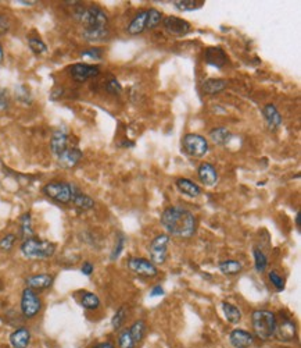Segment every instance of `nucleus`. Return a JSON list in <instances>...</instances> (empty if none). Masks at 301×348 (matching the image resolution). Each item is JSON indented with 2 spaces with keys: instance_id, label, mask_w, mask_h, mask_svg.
Here are the masks:
<instances>
[{
  "instance_id": "nucleus-39",
  "label": "nucleus",
  "mask_w": 301,
  "mask_h": 348,
  "mask_svg": "<svg viewBox=\"0 0 301 348\" xmlns=\"http://www.w3.org/2000/svg\"><path fill=\"white\" fill-rule=\"evenodd\" d=\"M103 56V50L99 48H92L89 50H85V52H82V58H89L93 59V60H100Z\"/></svg>"
},
{
  "instance_id": "nucleus-10",
  "label": "nucleus",
  "mask_w": 301,
  "mask_h": 348,
  "mask_svg": "<svg viewBox=\"0 0 301 348\" xmlns=\"http://www.w3.org/2000/svg\"><path fill=\"white\" fill-rule=\"evenodd\" d=\"M70 74L78 82H84L89 78L97 77L100 74V68L97 66H90L85 63H76L70 67Z\"/></svg>"
},
{
  "instance_id": "nucleus-29",
  "label": "nucleus",
  "mask_w": 301,
  "mask_h": 348,
  "mask_svg": "<svg viewBox=\"0 0 301 348\" xmlns=\"http://www.w3.org/2000/svg\"><path fill=\"white\" fill-rule=\"evenodd\" d=\"M81 305L84 306L85 309L93 310L97 309L100 306V300L99 297L93 294V292H84L82 294V298H81Z\"/></svg>"
},
{
  "instance_id": "nucleus-7",
  "label": "nucleus",
  "mask_w": 301,
  "mask_h": 348,
  "mask_svg": "<svg viewBox=\"0 0 301 348\" xmlns=\"http://www.w3.org/2000/svg\"><path fill=\"white\" fill-rule=\"evenodd\" d=\"M42 309V301L39 296L31 288H25L21 296V312L27 319H32Z\"/></svg>"
},
{
  "instance_id": "nucleus-21",
  "label": "nucleus",
  "mask_w": 301,
  "mask_h": 348,
  "mask_svg": "<svg viewBox=\"0 0 301 348\" xmlns=\"http://www.w3.org/2000/svg\"><path fill=\"white\" fill-rule=\"evenodd\" d=\"M146 23H147V10H142L139 11L132 21L128 25V33L129 35H139L143 31H146Z\"/></svg>"
},
{
  "instance_id": "nucleus-1",
  "label": "nucleus",
  "mask_w": 301,
  "mask_h": 348,
  "mask_svg": "<svg viewBox=\"0 0 301 348\" xmlns=\"http://www.w3.org/2000/svg\"><path fill=\"white\" fill-rule=\"evenodd\" d=\"M161 224L167 233L179 239H190L196 231V217L182 206H170L161 215Z\"/></svg>"
},
{
  "instance_id": "nucleus-28",
  "label": "nucleus",
  "mask_w": 301,
  "mask_h": 348,
  "mask_svg": "<svg viewBox=\"0 0 301 348\" xmlns=\"http://www.w3.org/2000/svg\"><path fill=\"white\" fill-rule=\"evenodd\" d=\"M172 3L179 11H193V10L202 9L204 5L203 0H175Z\"/></svg>"
},
{
  "instance_id": "nucleus-4",
  "label": "nucleus",
  "mask_w": 301,
  "mask_h": 348,
  "mask_svg": "<svg viewBox=\"0 0 301 348\" xmlns=\"http://www.w3.org/2000/svg\"><path fill=\"white\" fill-rule=\"evenodd\" d=\"M56 251V245L50 241H42L38 239H28L25 240L21 245V252L24 257L29 258V259H35V258H50Z\"/></svg>"
},
{
  "instance_id": "nucleus-20",
  "label": "nucleus",
  "mask_w": 301,
  "mask_h": 348,
  "mask_svg": "<svg viewBox=\"0 0 301 348\" xmlns=\"http://www.w3.org/2000/svg\"><path fill=\"white\" fill-rule=\"evenodd\" d=\"M53 276L50 274H35V276H29L25 283H27V287L31 288V290H45V288H49V287L53 284Z\"/></svg>"
},
{
  "instance_id": "nucleus-48",
  "label": "nucleus",
  "mask_w": 301,
  "mask_h": 348,
  "mask_svg": "<svg viewBox=\"0 0 301 348\" xmlns=\"http://www.w3.org/2000/svg\"><path fill=\"white\" fill-rule=\"evenodd\" d=\"M18 3H23V5H35L36 2H18Z\"/></svg>"
},
{
  "instance_id": "nucleus-35",
  "label": "nucleus",
  "mask_w": 301,
  "mask_h": 348,
  "mask_svg": "<svg viewBox=\"0 0 301 348\" xmlns=\"http://www.w3.org/2000/svg\"><path fill=\"white\" fill-rule=\"evenodd\" d=\"M118 345L119 348H135V341L132 339L131 333H129V329H125L123 333L119 334L118 337Z\"/></svg>"
},
{
  "instance_id": "nucleus-5",
  "label": "nucleus",
  "mask_w": 301,
  "mask_h": 348,
  "mask_svg": "<svg viewBox=\"0 0 301 348\" xmlns=\"http://www.w3.org/2000/svg\"><path fill=\"white\" fill-rule=\"evenodd\" d=\"M76 190L78 188L74 184L64 181H52L43 187V192L49 198H52L53 200L60 202V204H64V205L72 202V198H74Z\"/></svg>"
},
{
  "instance_id": "nucleus-16",
  "label": "nucleus",
  "mask_w": 301,
  "mask_h": 348,
  "mask_svg": "<svg viewBox=\"0 0 301 348\" xmlns=\"http://www.w3.org/2000/svg\"><path fill=\"white\" fill-rule=\"evenodd\" d=\"M229 340L235 348H250L254 343L253 334L242 329L232 330L231 334H229Z\"/></svg>"
},
{
  "instance_id": "nucleus-40",
  "label": "nucleus",
  "mask_w": 301,
  "mask_h": 348,
  "mask_svg": "<svg viewBox=\"0 0 301 348\" xmlns=\"http://www.w3.org/2000/svg\"><path fill=\"white\" fill-rule=\"evenodd\" d=\"M124 245H125V239H124V235H118L117 239V244H115V248H114L113 253H111V259H117L119 255H121V252H123L124 249Z\"/></svg>"
},
{
  "instance_id": "nucleus-12",
  "label": "nucleus",
  "mask_w": 301,
  "mask_h": 348,
  "mask_svg": "<svg viewBox=\"0 0 301 348\" xmlns=\"http://www.w3.org/2000/svg\"><path fill=\"white\" fill-rule=\"evenodd\" d=\"M204 60L210 66L222 68L228 62V58H226V53L224 52V49L219 48V46H211V48H207V50L204 53Z\"/></svg>"
},
{
  "instance_id": "nucleus-36",
  "label": "nucleus",
  "mask_w": 301,
  "mask_h": 348,
  "mask_svg": "<svg viewBox=\"0 0 301 348\" xmlns=\"http://www.w3.org/2000/svg\"><path fill=\"white\" fill-rule=\"evenodd\" d=\"M125 318H127V308H125V306H121V308L115 312V315L113 316V319H111L113 329L115 330L119 329V327L123 326Z\"/></svg>"
},
{
  "instance_id": "nucleus-27",
  "label": "nucleus",
  "mask_w": 301,
  "mask_h": 348,
  "mask_svg": "<svg viewBox=\"0 0 301 348\" xmlns=\"http://www.w3.org/2000/svg\"><path fill=\"white\" fill-rule=\"evenodd\" d=\"M222 310L225 314V318L231 323H239L242 319V312L237 306L232 305L229 302H222Z\"/></svg>"
},
{
  "instance_id": "nucleus-24",
  "label": "nucleus",
  "mask_w": 301,
  "mask_h": 348,
  "mask_svg": "<svg viewBox=\"0 0 301 348\" xmlns=\"http://www.w3.org/2000/svg\"><path fill=\"white\" fill-rule=\"evenodd\" d=\"M208 137L211 139L214 143H218V145H225L231 141L232 134L231 131L225 127H218V129H212L208 134Z\"/></svg>"
},
{
  "instance_id": "nucleus-18",
  "label": "nucleus",
  "mask_w": 301,
  "mask_h": 348,
  "mask_svg": "<svg viewBox=\"0 0 301 348\" xmlns=\"http://www.w3.org/2000/svg\"><path fill=\"white\" fill-rule=\"evenodd\" d=\"M263 115L269 130L275 131V130L279 129L280 124H282V116H280L279 110L276 109V106L273 105V103H268V105L264 106Z\"/></svg>"
},
{
  "instance_id": "nucleus-9",
  "label": "nucleus",
  "mask_w": 301,
  "mask_h": 348,
  "mask_svg": "<svg viewBox=\"0 0 301 348\" xmlns=\"http://www.w3.org/2000/svg\"><path fill=\"white\" fill-rule=\"evenodd\" d=\"M128 267L132 272L142 277H154L158 274V269L154 263L145 258H131L128 261Z\"/></svg>"
},
{
  "instance_id": "nucleus-34",
  "label": "nucleus",
  "mask_w": 301,
  "mask_h": 348,
  "mask_svg": "<svg viewBox=\"0 0 301 348\" xmlns=\"http://www.w3.org/2000/svg\"><path fill=\"white\" fill-rule=\"evenodd\" d=\"M28 43H29V48H31V50H32L35 54H43V53L47 52L46 43L43 42L42 39L29 38Z\"/></svg>"
},
{
  "instance_id": "nucleus-30",
  "label": "nucleus",
  "mask_w": 301,
  "mask_h": 348,
  "mask_svg": "<svg viewBox=\"0 0 301 348\" xmlns=\"http://www.w3.org/2000/svg\"><path fill=\"white\" fill-rule=\"evenodd\" d=\"M145 330H146V326H145V322H143V320H136L135 323L132 324L131 329H129V333H131L132 339H133L135 344H137L142 339H143Z\"/></svg>"
},
{
  "instance_id": "nucleus-44",
  "label": "nucleus",
  "mask_w": 301,
  "mask_h": 348,
  "mask_svg": "<svg viewBox=\"0 0 301 348\" xmlns=\"http://www.w3.org/2000/svg\"><path fill=\"white\" fill-rule=\"evenodd\" d=\"M93 269H94V267H93V265H92V263L85 262L84 265H82V269H81V270H82V273H84L85 276H90V274L93 273Z\"/></svg>"
},
{
  "instance_id": "nucleus-3",
  "label": "nucleus",
  "mask_w": 301,
  "mask_h": 348,
  "mask_svg": "<svg viewBox=\"0 0 301 348\" xmlns=\"http://www.w3.org/2000/svg\"><path fill=\"white\" fill-rule=\"evenodd\" d=\"M76 20L84 25V31H97L107 29L108 19L103 10L97 6L82 7L76 11Z\"/></svg>"
},
{
  "instance_id": "nucleus-47",
  "label": "nucleus",
  "mask_w": 301,
  "mask_h": 348,
  "mask_svg": "<svg viewBox=\"0 0 301 348\" xmlns=\"http://www.w3.org/2000/svg\"><path fill=\"white\" fill-rule=\"evenodd\" d=\"M296 223H297V226H298V227H300V213H297V216H296Z\"/></svg>"
},
{
  "instance_id": "nucleus-32",
  "label": "nucleus",
  "mask_w": 301,
  "mask_h": 348,
  "mask_svg": "<svg viewBox=\"0 0 301 348\" xmlns=\"http://www.w3.org/2000/svg\"><path fill=\"white\" fill-rule=\"evenodd\" d=\"M163 20V13L155 9L147 10V23L146 29H154L157 25L160 24Z\"/></svg>"
},
{
  "instance_id": "nucleus-43",
  "label": "nucleus",
  "mask_w": 301,
  "mask_h": 348,
  "mask_svg": "<svg viewBox=\"0 0 301 348\" xmlns=\"http://www.w3.org/2000/svg\"><path fill=\"white\" fill-rule=\"evenodd\" d=\"M9 107V96L5 89H0V112H5Z\"/></svg>"
},
{
  "instance_id": "nucleus-11",
  "label": "nucleus",
  "mask_w": 301,
  "mask_h": 348,
  "mask_svg": "<svg viewBox=\"0 0 301 348\" xmlns=\"http://www.w3.org/2000/svg\"><path fill=\"white\" fill-rule=\"evenodd\" d=\"M164 28L167 29V32L174 36H185L190 31V24L186 20L170 15L164 19Z\"/></svg>"
},
{
  "instance_id": "nucleus-13",
  "label": "nucleus",
  "mask_w": 301,
  "mask_h": 348,
  "mask_svg": "<svg viewBox=\"0 0 301 348\" xmlns=\"http://www.w3.org/2000/svg\"><path fill=\"white\" fill-rule=\"evenodd\" d=\"M50 148L54 156H60L64 151L70 148V139H68V134L63 130H57L53 133V137L50 139Z\"/></svg>"
},
{
  "instance_id": "nucleus-38",
  "label": "nucleus",
  "mask_w": 301,
  "mask_h": 348,
  "mask_svg": "<svg viewBox=\"0 0 301 348\" xmlns=\"http://www.w3.org/2000/svg\"><path fill=\"white\" fill-rule=\"evenodd\" d=\"M269 280H271V283H272L273 286H275V288L278 291H283L285 290V282H283L282 276L279 274V273H276L275 270H272V272H269Z\"/></svg>"
},
{
  "instance_id": "nucleus-25",
  "label": "nucleus",
  "mask_w": 301,
  "mask_h": 348,
  "mask_svg": "<svg viewBox=\"0 0 301 348\" xmlns=\"http://www.w3.org/2000/svg\"><path fill=\"white\" fill-rule=\"evenodd\" d=\"M72 204L81 210H89L94 206V200L90 196L85 195L84 192H81V190L78 188L72 198Z\"/></svg>"
},
{
  "instance_id": "nucleus-45",
  "label": "nucleus",
  "mask_w": 301,
  "mask_h": 348,
  "mask_svg": "<svg viewBox=\"0 0 301 348\" xmlns=\"http://www.w3.org/2000/svg\"><path fill=\"white\" fill-rule=\"evenodd\" d=\"M161 296H164V290H163V287L157 286L151 290L150 297H161Z\"/></svg>"
},
{
  "instance_id": "nucleus-15",
  "label": "nucleus",
  "mask_w": 301,
  "mask_h": 348,
  "mask_svg": "<svg viewBox=\"0 0 301 348\" xmlns=\"http://www.w3.org/2000/svg\"><path fill=\"white\" fill-rule=\"evenodd\" d=\"M275 336L278 337L280 341H292L296 336V326L290 319H282L280 322H276V327H275Z\"/></svg>"
},
{
  "instance_id": "nucleus-31",
  "label": "nucleus",
  "mask_w": 301,
  "mask_h": 348,
  "mask_svg": "<svg viewBox=\"0 0 301 348\" xmlns=\"http://www.w3.org/2000/svg\"><path fill=\"white\" fill-rule=\"evenodd\" d=\"M21 234H23V237L25 240L32 239L33 237L32 220H31L29 213H25V215L21 217Z\"/></svg>"
},
{
  "instance_id": "nucleus-46",
  "label": "nucleus",
  "mask_w": 301,
  "mask_h": 348,
  "mask_svg": "<svg viewBox=\"0 0 301 348\" xmlns=\"http://www.w3.org/2000/svg\"><path fill=\"white\" fill-rule=\"evenodd\" d=\"M93 348H114L113 343H100L97 345H94Z\"/></svg>"
},
{
  "instance_id": "nucleus-6",
  "label": "nucleus",
  "mask_w": 301,
  "mask_h": 348,
  "mask_svg": "<svg viewBox=\"0 0 301 348\" xmlns=\"http://www.w3.org/2000/svg\"><path fill=\"white\" fill-rule=\"evenodd\" d=\"M182 148L189 156L203 158L208 152V142L198 134H186L182 138Z\"/></svg>"
},
{
  "instance_id": "nucleus-2",
  "label": "nucleus",
  "mask_w": 301,
  "mask_h": 348,
  "mask_svg": "<svg viewBox=\"0 0 301 348\" xmlns=\"http://www.w3.org/2000/svg\"><path fill=\"white\" fill-rule=\"evenodd\" d=\"M251 323H253V330L255 336L259 340L272 339L275 334V327H276V318L275 314L267 309H257L251 315Z\"/></svg>"
},
{
  "instance_id": "nucleus-26",
  "label": "nucleus",
  "mask_w": 301,
  "mask_h": 348,
  "mask_svg": "<svg viewBox=\"0 0 301 348\" xmlns=\"http://www.w3.org/2000/svg\"><path fill=\"white\" fill-rule=\"evenodd\" d=\"M218 269H219L221 273H224V274L235 276V274L242 272L243 265H242L239 261H235V259H228V261H224V262L219 263V265H218Z\"/></svg>"
},
{
  "instance_id": "nucleus-33",
  "label": "nucleus",
  "mask_w": 301,
  "mask_h": 348,
  "mask_svg": "<svg viewBox=\"0 0 301 348\" xmlns=\"http://www.w3.org/2000/svg\"><path fill=\"white\" fill-rule=\"evenodd\" d=\"M253 255H254V265L255 269H257V272L259 273L265 272V269L268 266V259L265 257V253H264L263 251H259L258 248H254Z\"/></svg>"
},
{
  "instance_id": "nucleus-8",
  "label": "nucleus",
  "mask_w": 301,
  "mask_h": 348,
  "mask_svg": "<svg viewBox=\"0 0 301 348\" xmlns=\"http://www.w3.org/2000/svg\"><path fill=\"white\" fill-rule=\"evenodd\" d=\"M168 244H170V237L167 234H160L157 235L149 245V253H150L151 262L154 265H163L167 261L168 257Z\"/></svg>"
},
{
  "instance_id": "nucleus-42",
  "label": "nucleus",
  "mask_w": 301,
  "mask_h": 348,
  "mask_svg": "<svg viewBox=\"0 0 301 348\" xmlns=\"http://www.w3.org/2000/svg\"><path fill=\"white\" fill-rule=\"evenodd\" d=\"M10 20L7 19V15L3 13H0V33H6L10 29Z\"/></svg>"
},
{
  "instance_id": "nucleus-23",
  "label": "nucleus",
  "mask_w": 301,
  "mask_h": 348,
  "mask_svg": "<svg viewBox=\"0 0 301 348\" xmlns=\"http://www.w3.org/2000/svg\"><path fill=\"white\" fill-rule=\"evenodd\" d=\"M228 86V82L225 80H221V78H210V80H206V81L202 84V91L207 95H215V94H219L225 89Z\"/></svg>"
},
{
  "instance_id": "nucleus-41",
  "label": "nucleus",
  "mask_w": 301,
  "mask_h": 348,
  "mask_svg": "<svg viewBox=\"0 0 301 348\" xmlns=\"http://www.w3.org/2000/svg\"><path fill=\"white\" fill-rule=\"evenodd\" d=\"M106 88H107V91L110 92V94H114V95H119V94L123 92V86H121V84H119L117 80H111V81H108Z\"/></svg>"
},
{
  "instance_id": "nucleus-37",
  "label": "nucleus",
  "mask_w": 301,
  "mask_h": 348,
  "mask_svg": "<svg viewBox=\"0 0 301 348\" xmlns=\"http://www.w3.org/2000/svg\"><path fill=\"white\" fill-rule=\"evenodd\" d=\"M15 240H17V237H15L14 234H7V235H5L3 239L0 240V249L10 251V249L14 247Z\"/></svg>"
},
{
  "instance_id": "nucleus-14",
  "label": "nucleus",
  "mask_w": 301,
  "mask_h": 348,
  "mask_svg": "<svg viewBox=\"0 0 301 348\" xmlns=\"http://www.w3.org/2000/svg\"><path fill=\"white\" fill-rule=\"evenodd\" d=\"M197 174L198 178H200V181H202L204 186L212 187L215 186L216 181H218V172H216L215 166L211 164V163L207 162L202 163L197 169Z\"/></svg>"
},
{
  "instance_id": "nucleus-19",
  "label": "nucleus",
  "mask_w": 301,
  "mask_h": 348,
  "mask_svg": "<svg viewBox=\"0 0 301 348\" xmlns=\"http://www.w3.org/2000/svg\"><path fill=\"white\" fill-rule=\"evenodd\" d=\"M175 184H176V188L189 198H197L202 195V188L189 178H178Z\"/></svg>"
},
{
  "instance_id": "nucleus-17",
  "label": "nucleus",
  "mask_w": 301,
  "mask_h": 348,
  "mask_svg": "<svg viewBox=\"0 0 301 348\" xmlns=\"http://www.w3.org/2000/svg\"><path fill=\"white\" fill-rule=\"evenodd\" d=\"M81 159H82V152L75 146H70L60 156H57V160L60 163V166L66 167V169L75 167L79 163Z\"/></svg>"
},
{
  "instance_id": "nucleus-22",
  "label": "nucleus",
  "mask_w": 301,
  "mask_h": 348,
  "mask_svg": "<svg viewBox=\"0 0 301 348\" xmlns=\"http://www.w3.org/2000/svg\"><path fill=\"white\" fill-rule=\"evenodd\" d=\"M29 341H31V333L25 327L14 330L10 334V343L14 348H28Z\"/></svg>"
},
{
  "instance_id": "nucleus-49",
  "label": "nucleus",
  "mask_w": 301,
  "mask_h": 348,
  "mask_svg": "<svg viewBox=\"0 0 301 348\" xmlns=\"http://www.w3.org/2000/svg\"><path fill=\"white\" fill-rule=\"evenodd\" d=\"M3 60V48H2V45H0V62Z\"/></svg>"
}]
</instances>
